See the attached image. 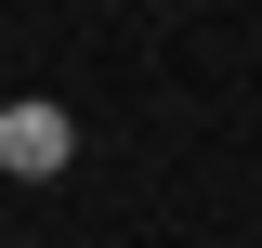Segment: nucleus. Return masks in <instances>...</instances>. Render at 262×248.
Wrapping results in <instances>:
<instances>
[{"label": "nucleus", "mask_w": 262, "mask_h": 248, "mask_svg": "<svg viewBox=\"0 0 262 248\" xmlns=\"http://www.w3.org/2000/svg\"><path fill=\"white\" fill-rule=\"evenodd\" d=\"M66 157H79V118L66 105H0V170L13 183H53Z\"/></svg>", "instance_id": "1"}]
</instances>
